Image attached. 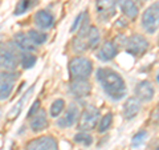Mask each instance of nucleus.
I'll return each instance as SVG.
<instances>
[{
	"mask_svg": "<svg viewBox=\"0 0 159 150\" xmlns=\"http://www.w3.org/2000/svg\"><path fill=\"white\" fill-rule=\"evenodd\" d=\"M139 112H141V101H139L137 97H129L122 108L123 118H125L126 121H131V120H134L138 116Z\"/></svg>",
	"mask_w": 159,
	"mask_h": 150,
	"instance_id": "14",
	"label": "nucleus"
},
{
	"mask_svg": "<svg viewBox=\"0 0 159 150\" xmlns=\"http://www.w3.org/2000/svg\"><path fill=\"white\" fill-rule=\"evenodd\" d=\"M74 141L77 143L84 145V146H90L93 143V137L89 134V132H78L74 136Z\"/></svg>",
	"mask_w": 159,
	"mask_h": 150,
	"instance_id": "25",
	"label": "nucleus"
},
{
	"mask_svg": "<svg viewBox=\"0 0 159 150\" xmlns=\"http://www.w3.org/2000/svg\"><path fill=\"white\" fill-rule=\"evenodd\" d=\"M20 51L11 41L0 45V68L4 71L12 72L20 64Z\"/></svg>",
	"mask_w": 159,
	"mask_h": 150,
	"instance_id": "3",
	"label": "nucleus"
},
{
	"mask_svg": "<svg viewBox=\"0 0 159 150\" xmlns=\"http://www.w3.org/2000/svg\"><path fill=\"white\" fill-rule=\"evenodd\" d=\"M125 49L129 54H131L134 57H139L145 54L148 49V40L143 35L134 33L129 39H126Z\"/></svg>",
	"mask_w": 159,
	"mask_h": 150,
	"instance_id": "6",
	"label": "nucleus"
},
{
	"mask_svg": "<svg viewBox=\"0 0 159 150\" xmlns=\"http://www.w3.org/2000/svg\"><path fill=\"white\" fill-rule=\"evenodd\" d=\"M158 108H159V105H158Z\"/></svg>",
	"mask_w": 159,
	"mask_h": 150,
	"instance_id": "32",
	"label": "nucleus"
},
{
	"mask_svg": "<svg viewBox=\"0 0 159 150\" xmlns=\"http://www.w3.org/2000/svg\"><path fill=\"white\" fill-rule=\"evenodd\" d=\"M32 91H33V87H31L28 89V92H25L21 96V98H20V101L15 105V106L11 109V110H9V113H8V120H13V118H16L19 114H20V112H21V109H23V106H24V102L27 101L28 100V97H29V94L32 93Z\"/></svg>",
	"mask_w": 159,
	"mask_h": 150,
	"instance_id": "19",
	"label": "nucleus"
},
{
	"mask_svg": "<svg viewBox=\"0 0 159 150\" xmlns=\"http://www.w3.org/2000/svg\"><path fill=\"white\" fill-rule=\"evenodd\" d=\"M29 126H31L32 132H43L44 129L48 126V117H47V112L44 109H40V110L31 117V121H29Z\"/></svg>",
	"mask_w": 159,
	"mask_h": 150,
	"instance_id": "17",
	"label": "nucleus"
},
{
	"mask_svg": "<svg viewBox=\"0 0 159 150\" xmlns=\"http://www.w3.org/2000/svg\"><path fill=\"white\" fill-rule=\"evenodd\" d=\"M111 124H113V113H106L105 116H102L101 118H99L98 121V133L102 134V133H106L109 129L111 128Z\"/></svg>",
	"mask_w": 159,
	"mask_h": 150,
	"instance_id": "22",
	"label": "nucleus"
},
{
	"mask_svg": "<svg viewBox=\"0 0 159 150\" xmlns=\"http://www.w3.org/2000/svg\"><path fill=\"white\" fill-rule=\"evenodd\" d=\"M33 21H34V26H36L39 29L47 31V29H51L54 26L56 19H54L52 12L47 11V9H40V11H37L34 13Z\"/></svg>",
	"mask_w": 159,
	"mask_h": 150,
	"instance_id": "10",
	"label": "nucleus"
},
{
	"mask_svg": "<svg viewBox=\"0 0 159 150\" xmlns=\"http://www.w3.org/2000/svg\"><path fill=\"white\" fill-rule=\"evenodd\" d=\"M155 96V89H154L152 84L147 80L139 81L135 87V97L141 102H150Z\"/></svg>",
	"mask_w": 159,
	"mask_h": 150,
	"instance_id": "12",
	"label": "nucleus"
},
{
	"mask_svg": "<svg viewBox=\"0 0 159 150\" xmlns=\"http://www.w3.org/2000/svg\"><path fill=\"white\" fill-rule=\"evenodd\" d=\"M17 77L19 74L13 72H0V101L7 100L12 94Z\"/></svg>",
	"mask_w": 159,
	"mask_h": 150,
	"instance_id": "7",
	"label": "nucleus"
},
{
	"mask_svg": "<svg viewBox=\"0 0 159 150\" xmlns=\"http://www.w3.org/2000/svg\"><path fill=\"white\" fill-rule=\"evenodd\" d=\"M12 43L16 45V48L21 53H24V52H32V51H34V49L37 48L32 43V40L29 39L28 33H24V32H19V33L15 35Z\"/></svg>",
	"mask_w": 159,
	"mask_h": 150,
	"instance_id": "16",
	"label": "nucleus"
},
{
	"mask_svg": "<svg viewBox=\"0 0 159 150\" xmlns=\"http://www.w3.org/2000/svg\"><path fill=\"white\" fill-rule=\"evenodd\" d=\"M86 15H88L86 12H81L80 15H77V17L74 19V21H73L72 27H70V32H76L77 29L81 27V24H82V21H84V19H85Z\"/></svg>",
	"mask_w": 159,
	"mask_h": 150,
	"instance_id": "27",
	"label": "nucleus"
},
{
	"mask_svg": "<svg viewBox=\"0 0 159 150\" xmlns=\"http://www.w3.org/2000/svg\"><path fill=\"white\" fill-rule=\"evenodd\" d=\"M37 61V57L31 52H24L20 54V65L23 69H31L34 67V64Z\"/></svg>",
	"mask_w": 159,
	"mask_h": 150,
	"instance_id": "21",
	"label": "nucleus"
},
{
	"mask_svg": "<svg viewBox=\"0 0 159 150\" xmlns=\"http://www.w3.org/2000/svg\"><path fill=\"white\" fill-rule=\"evenodd\" d=\"M0 45H2V44H0Z\"/></svg>",
	"mask_w": 159,
	"mask_h": 150,
	"instance_id": "33",
	"label": "nucleus"
},
{
	"mask_svg": "<svg viewBox=\"0 0 159 150\" xmlns=\"http://www.w3.org/2000/svg\"><path fill=\"white\" fill-rule=\"evenodd\" d=\"M28 36H29V39L32 40V43L36 47L44 44L47 41V39H48L47 33H44L43 31H39V29H31V31H28Z\"/></svg>",
	"mask_w": 159,
	"mask_h": 150,
	"instance_id": "23",
	"label": "nucleus"
},
{
	"mask_svg": "<svg viewBox=\"0 0 159 150\" xmlns=\"http://www.w3.org/2000/svg\"><path fill=\"white\" fill-rule=\"evenodd\" d=\"M25 150H58V145L54 137L41 136L31 139L25 145Z\"/></svg>",
	"mask_w": 159,
	"mask_h": 150,
	"instance_id": "8",
	"label": "nucleus"
},
{
	"mask_svg": "<svg viewBox=\"0 0 159 150\" xmlns=\"http://www.w3.org/2000/svg\"><path fill=\"white\" fill-rule=\"evenodd\" d=\"M68 71L72 80H88L93 72V63L86 57L76 56L69 61Z\"/></svg>",
	"mask_w": 159,
	"mask_h": 150,
	"instance_id": "2",
	"label": "nucleus"
},
{
	"mask_svg": "<svg viewBox=\"0 0 159 150\" xmlns=\"http://www.w3.org/2000/svg\"><path fill=\"white\" fill-rule=\"evenodd\" d=\"M39 3V0H19L16 7H15V15L16 16H19V15H23L28 12L29 9H32L36 4Z\"/></svg>",
	"mask_w": 159,
	"mask_h": 150,
	"instance_id": "20",
	"label": "nucleus"
},
{
	"mask_svg": "<svg viewBox=\"0 0 159 150\" xmlns=\"http://www.w3.org/2000/svg\"><path fill=\"white\" fill-rule=\"evenodd\" d=\"M39 110H40V101L36 100V101L33 102V105L31 106V109H29V112H28V118H31L32 116H34Z\"/></svg>",
	"mask_w": 159,
	"mask_h": 150,
	"instance_id": "28",
	"label": "nucleus"
},
{
	"mask_svg": "<svg viewBox=\"0 0 159 150\" xmlns=\"http://www.w3.org/2000/svg\"><path fill=\"white\" fill-rule=\"evenodd\" d=\"M96 9L99 17L109 20L116 13L117 0H96Z\"/></svg>",
	"mask_w": 159,
	"mask_h": 150,
	"instance_id": "13",
	"label": "nucleus"
},
{
	"mask_svg": "<svg viewBox=\"0 0 159 150\" xmlns=\"http://www.w3.org/2000/svg\"><path fill=\"white\" fill-rule=\"evenodd\" d=\"M117 54H118V45L114 41H106L98 49L97 59L101 60L103 63H107V61H111L113 59H116Z\"/></svg>",
	"mask_w": 159,
	"mask_h": 150,
	"instance_id": "15",
	"label": "nucleus"
},
{
	"mask_svg": "<svg viewBox=\"0 0 159 150\" xmlns=\"http://www.w3.org/2000/svg\"><path fill=\"white\" fill-rule=\"evenodd\" d=\"M78 117H80L78 108L74 104H70V105H69V108L65 109V112H64L62 116L58 117L56 124H57L58 128L68 129V128H72L73 125L78 121Z\"/></svg>",
	"mask_w": 159,
	"mask_h": 150,
	"instance_id": "9",
	"label": "nucleus"
},
{
	"mask_svg": "<svg viewBox=\"0 0 159 150\" xmlns=\"http://www.w3.org/2000/svg\"><path fill=\"white\" fill-rule=\"evenodd\" d=\"M117 4L121 8L122 13L130 20H135L139 15V8L134 0H118Z\"/></svg>",
	"mask_w": 159,
	"mask_h": 150,
	"instance_id": "18",
	"label": "nucleus"
},
{
	"mask_svg": "<svg viewBox=\"0 0 159 150\" xmlns=\"http://www.w3.org/2000/svg\"><path fill=\"white\" fill-rule=\"evenodd\" d=\"M157 82L159 84V69H158V72H157Z\"/></svg>",
	"mask_w": 159,
	"mask_h": 150,
	"instance_id": "30",
	"label": "nucleus"
},
{
	"mask_svg": "<svg viewBox=\"0 0 159 150\" xmlns=\"http://www.w3.org/2000/svg\"><path fill=\"white\" fill-rule=\"evenodd\" d=\"M96 78L101 85L102 91L113 101H119L126 96L127 87L123 77L111 68H98L96 72Z\"/></svg>",
	"mask_w": 159,
	"mask_h": 150,
	"instance_id": "1",
	"label": "nucleus"
},
{
	"mask_svg": "<svg viewBox=\"0 0 159 150\" xmlns=\"http://www.w3.org/2000/svg\"><path fill=\"white\" fill-rule=\"evenodd\" d=\"M69 92L77 98H85L90 96L92 85L88 80H72L69 84Z\"/></svg>",
	"mask_w": 159,
	"mask_h": 150,
	"instance_id": "11",
	"label": "nucleus"
},
{
	"mask_svg": "<svg viewBox=\"0 0 159 150\" xmlns=\"http://www.w3.org/2000/svg\"><path fill=\"white\" fill-rule=\"evenodd\" d=\"M99 118H101L99 110L96 106H93V105H89V106L84 109L81 116L78 117V130L80 132H92L98 125Z\"/></svg>",
	"mask_w": 159,
	"mask_h": 150,
	"instance_id": "5",
	"label": "nucleus"
},
{
	"mask_svg": "<svg viewBox=\"0 0 159 150\" xmlns=\"http://www.w3.org/2000/svg\"><path fill=\"white\" fill-rule=\"evenodd\" d=\"M155 150H159V143H158V146H157V149Z\"/></svg>",
	"mask_w": 159,
	"mask_h": 150,
	"instance_id": "31",
	"label": "nucleus"
},
{
	"mask_svg": "<svg viewBox=\"0 0 159 150\" xmlns=\"http://www.w3.org/2000/svg\"><path fill=\"white\" fill-rule=\"evenodd\" d=\"M64 110H65V101L62 98H57L52 102L51 108H49V114L56 118V117H60V114Z\"/></svg>",
	"mask_w": 159,
	"mask_h": 150,
	"instance_id": "24",
	"label": "nucleus"
},
{
	"mask_svg": "<svg viewBox=\"0 0 159 150\" xmlns=\"http://www.w3.org/2000/svg\"><path fill=\"white\" fill-rule=\"evenodd\" d=\"M141 26L147 33H155L159 28V2L150 4L142 13Z\"/></svg>",
	"mask_w": 159,
	"mask_h": 150,
	"instance_id": "4",
	"label": "nucleus"
},
{
	"mask_svg": "<svg viewBox=\"0 0 159 150\" xmlns=\"http://www.w3.org/2000/svg\"><path fill=\"white\" fill-rule=\"evenodd\" d=\"M152 121L157 122V124H159V108H158L157 110L154 112V114H152Z\"/></svg>",
	"mask_w": 159,
	"mask_h": 150,
	"instance_id": "29",
	"label": "nucleus"
},
{
	"mask_svg": "<svg viewBox=\"0 0 159 150\" xmlns=\"http://www.w3.org/2000/svg\"><path fill=\"white\" fill-rule=\"evenodd\" d=\"M146 137H147V132L146 130H141L134 134V137L131 139V146L133 148H139L141 145L145 143L146 141Z\"/></svg>",
	"mask_w": 159,
	"mask_h": 150,
	"instance_id": "26",
	"label": "nucleus"
}]
</instances>
